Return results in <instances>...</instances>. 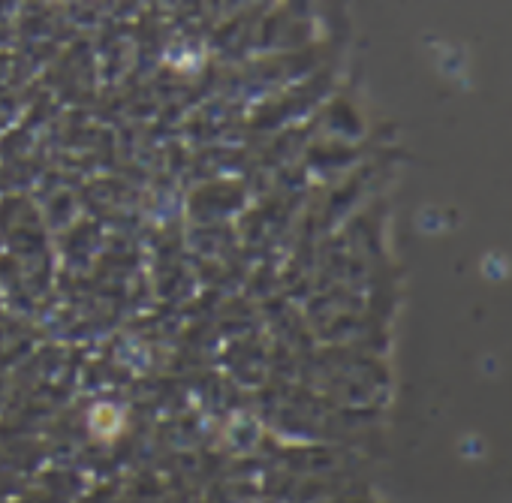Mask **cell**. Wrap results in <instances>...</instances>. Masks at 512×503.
Masks as SVG:
<instances>
[{
  "mask_svg": "<svg viewBox=\"0 0 512 503\" xmlns=\"http://www.w3.org/2000/svg\"><path fill=\"white\" fill-rule=\"evenodd\" d=\"M121 422H124V416H121V410H115L112 404H100V407L94 410V416H91V428H94L97 434H103V437L118 434V431H121Z\"/></svg>",
  "mask_w": 512,
  "mask_h": 503,
  "instance_id": "6da1fadb",
  "label": "cell"
}]
</instances>
